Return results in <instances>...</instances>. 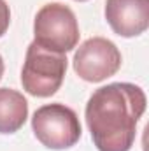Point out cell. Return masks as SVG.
<instances>
[{
    "label": "cell",
    "instance_id": "obj_1",
    "mask_svg": "<svg viewBox=\"0 0 149 151\" xmlns=\"http://www.w3.org/2000/svg\"><path fill=\"white\" fill-rule=\"evenodd\" d=\"M146 102L144 90L132 83H111L95 90L86 104L84 116L97 150H132Z\"/></svg>",
    "mask_w": 149,
    "mask_h": 151
},
{
    "label": "cell",
    "instance_id": "obj_2",
    "mask_svg": "<svg viewBox=\"0 0 149 151\" xmlns=\"http://www.w3.org/2000/svg\"><path fill=\"white\" fill-rule=\"evenodd\" d=\"M79 23L74 11L60 2L46 4L34 19V42L58 55L72 51L79 42Z\"/></svg>",
    "mask_w": 149,
    "mask_h": 151
},
{
    "label": "cell",
    "instance_id": "obj_3",
    "mask_svg": "<svg viewBox=\"0 0 149 151\" xmlns=\"http://www.w3.org/2000/svg\"><path fill=\"white\" fill-rule=\"evenodd\" d=\"M67 72V56L47 51L32 42L27 49L25 63L21 69V84L28 95L51 97L54 95Z\"/></svg>",
    "mask_w": 149,
    "mask_h": 151
},
{
    "label": "cell",
    "instance_id": "obj_4",
    "mask_svg": "<svg viewBox=\"0 0 149 151\" xmlns=\"http://www.w3.org/2000/svg\"><path fill=\"white\" fill-rule=\"evenodd\" d=\"M32 130L47 150H69L81 139L82 128L74 109L65 104H46L32 118Z\"/></svg>",
    "mask_w": 149,
    "mask_h": 151
},
{
    "label": "cell",
    "instance_id": "obj_5",
    "mask_svg": "<svg viewBox=\"0 0 149 151\" xmlns=\"http://www.w3.org/2000/svg\"><path fill=\"white\" fill-rule=\"evenodd\" d=\"M121 67L117 46L105 37L84 40L74 55V70L86 83H100L114 76Z\"/></svg>",
    "mask_w": 149,
    "mask_h": 151
},
{
    "label": "cell",
    "instance_id": "obj_6",
    "mask_svg": "<svg viewBox=\"0 0 149 151\" xmlns=\"http://www.w3.org/2000/svg\"><path fill=\"white\" fill-rule=\"evenodd\" d=\"M105 19L119 37H137L149 27V0H105Z\"/></svg>",
    "mask_w": 149,
    "mask_h": 151
},
{
    "label": "cell",
    "instance_id": "obj_7",
    "mask_svg": "<svg viewBox=\"0 0 149 151\" xmlns=\"http://www.w3.org/2000/svg\"><path fill=\"white\" fill-rule=\"evenodd\" d=\"M28 118V102L12 88H0V134H16Z\"/></svg>",
    "mask_w": 149,
    "mask_h": 151
},
{
    "label": "cell",
    "instance_id": "obj_8",
    "mask_svg": "<svg viewBox=\"0 0 149 151\" xmlns=\"http://www.w3.org/2000/svg\"><path fill=\"white\" fill-rule=\"evenodd\" d=\"M11 25V9L5 0H0V37L7 32Z\"/></svg>",
    "mask_w": 149,
    "mask_h": 151
},
{
    "label": "cell",
    "instance_id": "obj_9",
    "mask_svg": "<svg viewBox=\"0 0 149 151\" xmlns=\"http://www.w3.org/2000/svg\"><path fill=\"white\" fill-rule=\"evenodd\" d=\"M4 70H5V65H4V58L0 56V79H2V76H4Z\"/></svg>",
    "mask_w": 149,
    "mask_h": 151
},
{
    "label": "cell",
    "instance_id": "obj_10",
    "mask_svg": "<svg viewBox=\"0 0 149 151\" xmlns=\"http://www.w3.org/2000/svg\"><path fill=\"white\" fill-rule=\"evenodd\" d=\"M77 2H86V0H77Z\"/></svg>",
    "mask_w": 149,
    "mask_h": 151
}]
</instances>
